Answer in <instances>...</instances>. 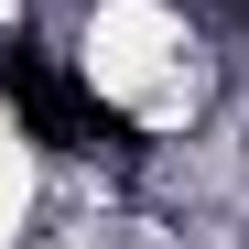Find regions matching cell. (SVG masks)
Instances as JSON below:
<instances>
[{"mask_svg": "<svg viewBox=\"0 0 249 249\" xmlns=\"http://www.w3.org/2000/svg\"><path fill=\"white\" fill-rule=\"evenodd\" d=\"M0 98L22 108V130L44 141V152H87V141H130V130H119V108H98V98L76 87L65 65H44V54H0Z\"/></svg>", "mask_w": 249, "mask_h": 249, "instance_id": "cell-1", "label": "cell"}]
</instances>
